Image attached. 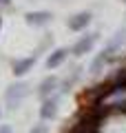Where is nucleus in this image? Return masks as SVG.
Returning a JSON list of instances; mask_svg holds the SVG:
<instances>
[{
  "mask_svg": "<svg viewBox=\"0 0 126 133\" xmlns=\"http://www.w3.org/2000/svg\"><path fill=\"white\" fill-rule=\"evenodd\" d=\"M27 93H29V87H27V84H22V82L11 84L9 89H7V104H9L11 109H16V107L27 98Z\"/></svg>",
  "mask_w": 126,
  "mask_h": 133,
  "instance_id": "nucleus-1",
  "label": "nucleus"
},
{
  "mask_svg": "<svg viewBox=\"0 0 126 133\" xmlns=\"http://www.w3.org/2000/svg\"><path fill=\"white\" fill-rule=\"evenodd\" d=\"M95 42H97V33H86V36H82V38L73 44V51L71 53L80 58V56H84V53H89Z\"/></svg>",
  "mask_w": 126,
  "mask_h": 133,
  "instance_id": "nucleus-2",
  "label": "nucleus"
},
{
  "mask_svg": "<svg viewBox=\"0 0 126 133\" xmlns=\"http://www.w3.org/2000/svg\"><path fill=\"white\" fill-rule=\"evenodd\" d=\"M91 22V14L89 11H80V14L71 16L69 18V29H73V31H82V29H86V24Z\"/></svg>",
  "mask_w": 126,
  "mask_h": 133,
  "instance_id": "nucleus-3",
  "label": "nucleus"
},
{
  "mask_svg": "<svg viewBox=\"0 0 126 133\" xmlns=\"http://www.w3.org/2000/svg\"><path fill=\"white\" fill-rule=\"evenodd\" d=\"M40 115H42V120H53L58 115V98L55 95H51V98H47L44 102H42Z\"/></svg>",
  "mask_w": 126,
  "mask_h": 133,
  "instance_id": "nucleus-4",
  "label": "nucleus"
},
{
  "mask_svg": "<svg viewBox=\"0 0 126 133\" xmlns=\"http://www.w3.org/2000/svg\"><path fill=\"white\" fill-rule=\"evenodd\" d=\"M53 16L49 14V11H31V14H27V24H31V27H44V24L51 22Z\"/></svg>",
  "mask_w": 126,
  "mask_h": 133,
  "instance_id": "nucleus-5",
  "label": "nucleus"
},
{
  "mask_svg": "<svg viewBox=\"0 0 126 133\" xmlns=\"http://www.w3.org/2000/svg\"><path fill=\"white\" fill-rule=\"evenodd\" d=\"M38 56H29V58H22V60H16L13 62V76H24V73H29L33 69V64H36Z\"/></svg>",
  "mask_w": 126,
  "mask_h": 133,
  "instance_id": "nucleus-6",
  "label": "nucleus"
},
{
  "mask_svg": "<svg viewBox=\"0 0 126 133\" xmlns=\"http://www.w3.org/2000/svg\"><path fill=\"white\" fill-rule=\"evenodd\" d=\"M66 56H69V51H66V49H55V51H53L51 56L47 58V66H49V69H55V66H60L62 62L66 60Z\"/></svg>",
  "mask_w": 126,
  "mask_h": 133,
  "instance_id": "nucleus-7",
  "label": "nucleus"
},
{
  "mask_svg": "<svg viewBox=\"0 0 126 133\" xmlns=\"http://www.w3.org/2000/svg\"><path fill=\"white\" fill-rule=\"evenodd\" d=\"M55 87H58V78H53V76H51V78H44V80H42V84H40V89H38V93L47 100L49 95L55 91Z\"/></svg>",
  "mask_w": 126,
  "mask_h": 133,
  "instance_id": "nucleus-8",
  "label": "nucleus"
},
{
  "mask_svg": "<svg viewBox=\"0 0 126 133\" xmlns=\"http://www.w3.org/2000/svg\"><path fill=\"white\" fill-rule=\"evenodd\" d=\"M29 133H47V124H36Z\"/></svg>",
  "mask_w": 126,
  "mask_h": 133,
  "instance_id": "nucleus-9",
  "label": "nucleus"
},
{
  "mask_svg": "<svg viewBox=\"0 0 126 133\" xmlns=\"http://www.w3.org/2000/svg\"><path fill=\"white\" fill-rule=\"evenodd\" d=\"M5 5H9V0H0V7H5Z\"/></svg>",
  "mask_w": 126,
  "mask_h": 133,
  "instance_id": "nucleus-10",
  "label": "nucleus"
},
{
  "mask_svg": "<svg viewBox=\"0 0 126 133\" xmlns=\"http://www.w3.org/2000/svg\"><path fill=\"white\" fill-rule=\"evenodd\" d=\"M0 133H9V129H0Z\"/></svg>",
  "mask_w": 126,
  "mask_h": 133,
  "instance_id": "nucleus-11",
  "label": "nucleus"
},
{
  "mask_svg": "<svg viewBox=\"0 0 126 133\" xmlns=\"http://www.w3.org/2000/svg\"><path fill=\"white\" fill-rule=\"evenodd\" d=\"M0 29H2V18H0Z\"/></svg>",
  "mask_w": 126,
  "mask_h": 133,
  "instance_id": "nucleus-12",
  "label": "nucleus"
}]
</instances>
